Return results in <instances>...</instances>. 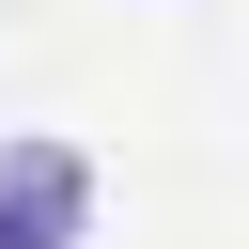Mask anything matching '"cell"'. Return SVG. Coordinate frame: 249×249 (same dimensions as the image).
Segmentation results:
<instances>
[{"label": "cell", "instance_id": "obj_1", "mask_svg": "<svg viewBox=\"0 0 249 249\" xmlns=\"http://www.w3.org/2000/svg\"><path fill=\"white\" fill-rule=\"evenodd\" d=\"M0 218H16L31 249H78V218H93V171H78V140H0Z\"/></svg>", "mask_w": 249, "mask_h": 249}, {"label": "cell", "instance_id": "obj_2", "mask_svg": "<svg viewBox=\"0 0 249 249\" xmlns=\"http://www.w3.org/2000/svg\"><path fill=\"white\" fill-rule=\"evenodd\" d=\"M0 249H31V233H16V218H0Z\"/></svg>", "mask_w": 249, "mask_h": 249}]
</instances>
